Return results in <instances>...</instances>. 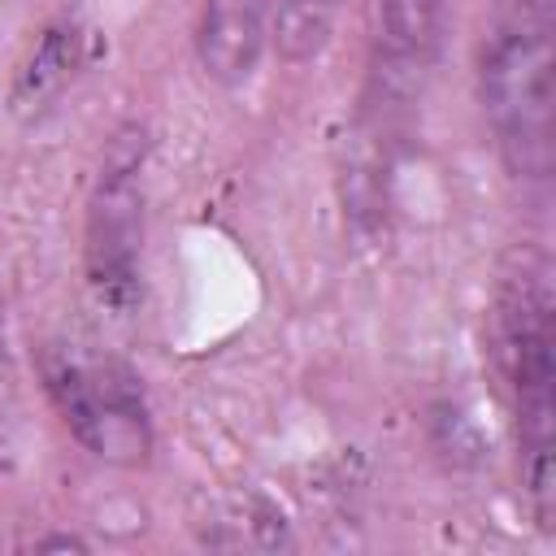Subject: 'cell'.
Instances as JSON below:
<instances>
[{"mask_svg":"<svg viewBox=\"0 0 556 556\" xmlns=\"http://www.w3.org/2000/svg\"><path fill=\"white\" fill-rule=\"evenodd\" d=\"M478 104L504 169L543 182L556 165V52L547 0H495L478 39Z\"/></svg>","mask_w":556,"mask_h":556,"instance_id":"cell-1","label":"cell"},{"mask_svg":"<svg viewBox=\"0 0 556 556\" xmlns=\"http://www.w3.org/2000/svg\"><path fill=\"white\" fill-rule=\"evenodd\" d=\"M500 343L517 404V443H521V478L534 508V521L552 530L556 486H552V430H556V369H552V295L543 269H521L500 300Z\"/></svg>","mask_w":556,"mask_h":556,"instance_id":"cell-2","label":"cell"},{"mask_svg":"<svg viewBox=\"0 0 556 556\" xmlns=\"http://www.w3.org/2000/svg\"><path fill=\"white\" fill-rule=\"evenodd\" d=\"M43 391L61 426L104 465H148L152 417L135 369L113 356H83L74 348H48L39 356Z\"/></svg>","mask_w":556,"mask_h":556,"instance_id":"cell-3","label":"cell"},{"mask_svg":"<svg viewBox=\"0 0 556 556\" xmlns=\"http://www.w3.org/2000/svg\"><path fill=\"white\" fill-rule=\"evenodd\" d=\"M143 130L126 126L109 139V152L87 191L83 217V274L91 295L126 317L139 304V261H143Z\"/></svg>","mask_w":556,"mask_h":556,"instance_id":"cell-4","label":"cell"},{"mask_svg":"<svg viewBox=\"0 0 556 556\" xmlns=\"http://www.w3.org/2000/svg\"><path fill=\"white\" fill-rule=\"evenodd\" d=\"M274 0H204L195 17V61L217 87H243L269 43Z\"/></svg>","mask_w":556,"mask_h":556,"instance_id":"cell-5","label":"cell"},{"mask_svg":"<svg viewBox=\"0 0 556 556\" xmlns=\"http://www.w3.org/2000/svg\"><path fill=\"white\" fill-rule=\"evenodd\" d=\"M374 35L395 70H426L447 30V0H369Z\"/></svg>","mask_w":556,"mask_h":556,"instance_id":"cell-6","label":"cell"},{"mask_svg":"<svg viewBox=\"0 0 556 556\" xmlns=\"http://www.w3.org/2000/svg\"><path fill=\"white\" fill-rule=\"evenodd\" d=\"M343 13V0H278L269 39L287 65H308L326 52L334 22Z\"/></svg>","mask_w":556,"mask_h":556,"instance_id":"cell-7","label":"cell"},{"mask_svg":"<svg viewBox=\"0 0 556 556\" xmlns=\"http://www.w3.org/2000/svg\"><path fill=\"white\" fill-rule=\"evenodd\" d=\"M74 30H48L43 39H39V48H35V56H30V65H26V74H22V87H26V96H17V100H43L52 87H61L65 83V70L74 65Z\"/></svg>","mask_w":556,"mask_h":556,"instance_id":"cell-8","label":"cell"},{"mask_svg":"<svg viewBox=\"0 0 556 556\" xmlns=\"http://www.w3.org/2000/svg\"><path fill=\"white\" fill-rule=\"evenodd\" d=\"M35 547H83V539H74V534H61V539H39Z\"/></svg>","mask_w":556,"mask_h":556,"instance_id":"cell-9","label":"cell"}]
</instances>
